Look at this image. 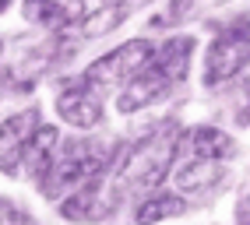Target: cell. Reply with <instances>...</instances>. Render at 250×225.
Instances as JSON below:
<instances>
[{"label":"cell","mask_w":250,"mask_h":225,"mask_svg":"<svg viewBox=\"0 0 250 225\" xmlns=\"http://www.w3.org/2000/svg\"><path fill=\"white\" fill-rule=\"evenodd\" d=\"M109 169H113L109 148H95L92 141H67V144L60 141V151L39 187L46 197H71L78 190L99 183Z\"/></svg>","instance_id":"7a4b0ae2"},{"label":"cell","mask_w":250,"mask_h":225,"mask_svg":"<svg viewBox=\"0 0 250 225\" xmlns=\"http://www.w3.org/2000/svg\"><path fill=\"white\" fill-rule=\"evenodd\" d=\"M116 201H120V194H116L113 183L103 176L99 183L78 190L67 201H60V215L67 222H78V225H92V222H103L106 215H113Z\"/></svg>","instance_id":"52a82bcc"},{"label":"cell","mask_w":250,"mask_h":225,"mask_svg":"<svg viewBox=\"0 0 250 225\" xmlns=\"http://www.w3.org/2000/svg\"><path fill=\"white\" fill-rule=\"evenodd\" d=\"M169 92H173V81L155 67V63H148L141 74H134L120 88V95H116V109H120V112H141L148 106L162 102Z\"/></svg>","instance_id":"ba28073f"},{"label":"cell","mask_w":250,"mask_h":225,"mask_svg":"<svg viewBox=\"0 0 250 225\" xmlns=\"http://www.w3.org/2000/svg\"><path fill=\"white\" fill-rule=\"evenodd\" d=\"M250 60V42L247 36H236V32H222L219 39L208 46L205 56V85H226L232 81Z\"/></svg>","instance_id":"8992f818"},{"label":"cell","mask_w":250,"mask_h":225,"mask_svg":"<svg viewBox=\"0 0 250 225\" xmlns=\"http://www.w3.org/2000/svg\"><path fill=\"white\" fill-rule=\"evenodd\" d=\"M190 53H194V39L190 36H173V39H166L155 50L152 63L169 77L173 85H180L183 77H187V71H190Z\"/></svg>","instance_id":"30bf717a"},{"label":"cell","mask_w":250,"mask_h":225,"mask_svg":"<svg viewBox=\"0 0 250 225\" xmlns=\"http://www.w3.org/2000/svg\"><path fill=\"white\" fill-rule=\"evenodd\" d=\"M25 18L39 28H67L85 21V0H28Z\"/></svg>","instance_id":"9c48e42d"},{"label":"cell","mask_w":250,"mask_h":225,"mask_svg":"<svg viewBox=\"0 0 250 225\" xmlns=\"http://www.w3.org/2000/svg\"><path fill=\"white\" fill-rule=\"evenodd\" d=\"M226 176V169L219 166V162H205V158H194V162H187V166H180L176 169V187L183 190V194H201V190H208V187H215Z\"/></svg>","instance_id":"4fadbf2b"},{"label":"cell","mask_w":250,"mask_h":225,"mask_svg":"<svg viewBox=\"0 0 250 225\" xmlns=\"http://www.w3.org/2000/svg\"><path fill=\"white\" fill-rule=\"evenodd\" d=\"M0 225H28V218H25L7 197H0Z\"/></svg>","instance_id":"2e32d148"},{"label":"cell","mask_w":250,"mask_h":225,"mask_svg":"<svg viewBox=\"0 0 250 225\" xmlns=\"http://www.w3.org/2000/svg\"><path fill=\"white\" fill-rule=\"evenodd\" d=\"M236 222H240V225H250V197H243V201L236 204Z\"/></svg>","instance_id":"e0dca14e"},{"label":"cell","mask_w":250,"mask_h":225,"mask_svg":"<svg viewBox=\"0 0 250 225\" xmlns=\"http://www.w3.org/2000/svg\"><path fill=\"white\" fill-rule=\"evenodd\" d=\"M57 151H60V134H57V127H39V134L32 137V144H28V155H25V169H28V176L36 183H42L46 180V172H49V166H53V158H57Z\"/></svg>","instance_id":"8fae6325"},{"label":"cell","mask_w":250,"mask_h":225,"mask_svg":"<svg viewBox=\"0 0 250 225\" xmlns=\"http://www.w3.org/2000/svg\"><path fill=\"white\" fill-rule=\"evenodd\" d=\"M106 4H113V0H106Z\"/></svg>","instance_id":"d6986e66"},{"label":"cell","mask_w":250,"mask_h":225,"mask_svg":"<svg viewBox=\"0 0 250 225\" xmlns=\"http://www.w3.org/2000/svg\"><path fill=\"white\" fill-rule=\"evenodd\" d=\"M187 144H190V151L197 158H205V162H222V158H229L236 151V141H232L226 131H219V127H194L187 134Z\"/></svg>","instance_id":"7c38bea8"},{"label":"cell","mask_w":250,"mask_h":225,"mask_svg":"<svg viewBox=\"0 0 250 225\" xmlns=\"http://www.w3.org/2000/svg\"><path fill=\"white\" fill-rule=\"evenodd\" d=\"M7 4H11V0H0V11H4V7H7Z\"/></svg>","instance_id":"ac0fdd59"},{"label":"cell","mask_w":250,"mask_h":225,"mask_svg":"<svg viewBox=\"0 0 250 225\" xmlns=\"http://www.w3.org/2000/svg\"><path fill=\"white\" fill-rule=\"evenodd\" d=\"M176 151H180V131L173 123L159 127L155 134L130 144L124 158L113 166V172H109L113 190L124 194V190H148V187L162 183L166 169H173V162H176Z\"/></svg>","instance_id":"6da1fadb"},{"label":"cell","mask_w":250,"mask_h":225,"mask_svg":"<svg viewBox=\"0 0 250 225\" xmlns=\"http://www.w3.org/2000/svg\"><path fill=\"white\" fill-rule=\"evenodd\" d=\"M127 14H130V7H116V4L103 7L99 14H92V18L81 21V25H85V36H106V32H113L116 25L127 18Z\"/></svg>","instance_id":"9a60e30c"},{"label":"cell","mask_w":250,"mask_h":225,"mask_svg":"<svg viewBox=\"0 0 250 225\" xmlns=\"http://www.w3.org/2000/svg\"><path fill=\"white\" fill-rule=\"evenodd\" d=\"M183 215V201L173 197V194H152V197H145L138 204V211H134V225H155L162 218H176Z\"/></svg>","instance_id":"5bb4252c"},{"label":"cell","mask_w":250,"mask_h":225,"mask_svg":"<svg viewBox=\"0 0 250 225\" xmlns=\"http://www.w3.org/2000/svg\"><path fill=\"white\" fill-rule=\"evenodd\" d=\"M39 109H21V112H11V116L0 123V172L14 176L25 166V155H28V144L32 137L39 134Z\"/></svg>","instance_id":"277c9868"},{"label":"cell","mask_w":250,"mask_h":225,"mask_svg":"<svg viewBox=\"0 0 250 225\" xmlns=\"http://www.w3.org/2000/svg\"><path fill=\"white\" fill-rule=\"evenodd\" d=\"M57 112L67 127L92 131V127H99V120H103V99H99V92L85 77H71V81H63V88L57 92Z\"/></svg>","instance_id":"5b68a950"},{"label":"cell","mask_w":250,"mask_h":225,"mask_svg":"<svg viewBox=\"0 0 250 225\" xmlns=\"http://www.w3.org/2000/svg\"><path fill=\"white\" fill-rule=\"evenodd\" d=\"M247 36H250V32H247Z\"/></svg>","instance_id":"ffe728a7"},{"label":"cell","mask_w":250,"mask_h":225,"mask_svg":"<svg viewBox=\"0 0 250 225\" xmlns=\"http://www.w3.org/2000/svg\"><path fill=\"white\" fill-rule=\"evenodd\" d=\"M152 60H155L152 39H127L124 46H116V50H109L106 56H99L95 63H88L81 77H85L92 88H99V92H116V88H124L134 74H141Z\"/></svg>","instance_id":"3957f363"}]
</instances>
